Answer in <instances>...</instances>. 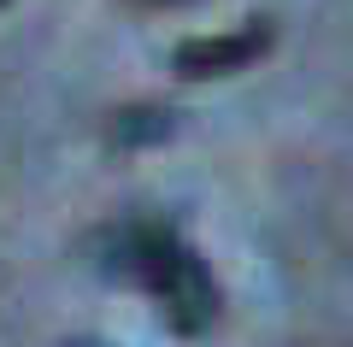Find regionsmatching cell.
<instances>
[{"label":"cell","mask_w":353,"mask_h":347,"mask_svg":"<svg viewBox=\"0 0 353 347\" xmlns=\"http://www.w3.org/2000/svg\"><path fill=\"white\" fill-rule=\"evenodd\" d=\"M101 271L106 277H136V283L159 300L165 324L183 330V335L212 330V318H218L212 271L201 265L194 248H183V236H176L165 218H124L118 230H106Z\"/></svg>","instance_id":"cell-1"},{"label":"cell","mask_w":353,"mask_h":347,"mask_svg":"<svg viewBox=\"0 0 353 347\" xmlns=\"http://www.w3.org/2000/svg\"><path fill=\"white\" fill-rule=\"evenodd\" d=\"M271 41H277V24H271V18H248L241 30H224V36H189V41H176L171 71L183 77V83L230 77V71H248L253 59H265Z\"/></svg>","instance_id":"cell-2"},{"label":"cell","mask_w":353,"mask_h":347,"mask_svg":"<svg viewBox=\"0 0 353 347\" xmlns=\"http://www.w3.org/2000/svg\"><path fill=\"white\" fill-rule=\"evenodd\" d=\"M176 130V112L171 106H153V100H136V106H118L112 118H106V141L112 148H159V141H171Z\"/></svg>","instance_id":"cell-3"},{"label":"cell","mask_w":353,"mask_h":347,"mask_svg":"<svg viewBox=\"0 0 353 347\" xmlns=\"http://www.w3.org/2000/svg\"><path fill=\"white\" fill-rule=\"evenodd\" d=\"M136 6H189V0H136Z\"/></svg>","instance_id":"cell-4"},{"label":"cell","mask_w":353,"mask_h":347,"mask_svg":"<svg viewBox=\"0 0 353 347\" xmlns=\"http://www.w3.org/2000/svg\"><path fill=\"white\" fill-rule=\"evenodd\" d=\"M71 347H101V341H71Z\"/></svg>","instance_id":"cell-5"},{"label":"cell","mask_w":353,"mask_h":347,"mask_svg":"<svg viewBox=\"0 0 353 347\" xmlns=\"http://www.w3.org/2000/svg\"><path fill=\"white\" fill-rule=\"evenodd\" d=\"M0 6H6V0H0Z\"/></svg>","instance_id":"cell-6"}]
</instances>
